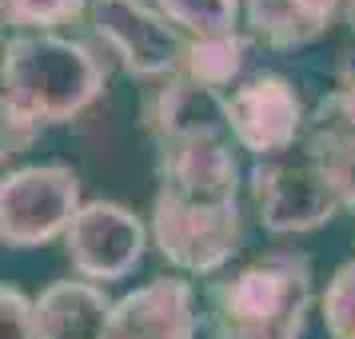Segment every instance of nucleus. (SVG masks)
Masks as SVG:
<instances>
[{"mask_svg":"<svg viewBox=\"0 0 355 339\" xmlns=\"http://www.w3.org/2000/svg\"><path fill=\"white\" fill-rule=\"evenodd\" d=\"M112 60L92 40L64 33H17L0 44V96L24 132L72 124L108 88Z\"/></svg>","mask_w":355,"mask_h":339,"instance_id":"nucleus-1","label":"nucleus"},{"mask_svg":"<svg viewBox=\"0 0 355 339\" xmlns=\"http://www.w3.org/2000/svg\"><path fill=\"white\" fill-rule=\"evenodd\" d=\"M315 275L307 252H268L211 279L208 339H304Z\"/></svg>","mask_w":355,"mask_h":339,"instance_id":"nucleus-2","label":"nucleus"},{"mask_svg":"<svg viewBox=\"0 0 355 339\" xmlns=\"http://www.w3.org/2000/svg\"><path fill=\"white\" fill-rule=\"evenodd\" d=\"M148 240L168 268L188 275H220L243 247L240 200L227 195L184 192V188H156Z\"/></svg>","mask_w":355,"mask_h":339,"instance_id":"nucleus-3","label":"nucleus"},{"mask_svg":"<svg viewBox=\"0 0 355 339\" xmlns=\"http://www.w3.org/2000/svg\"><path fill=\"white\" fill-rule=\"evenodd\" d=\"M248 192H252L259 227L272 236L315 232L343 211V200H339L331 176L300 144L284 156L259 160L248 176Z\"/></svg>","mask_w":355,"mask_h":339,"instance_id":"nucleus-4","label":"nucleus"},{"mask_svg":"<svg viewBox=\"0 0 355 339\" xmlns=\"http://www.w3.org/2000/svg\"><path fill=\"white\" fill-rule=\"evenodd\" d=\"M80 204V176L68 164H20L0 172V243L28 252L60 240Z\"/></svg>","mask_w":355,"mask_h":339,"instance_id":"nucleus-5","label":"nucleus"},{"mask_svg":"<svg viewBox=\"0 0 355 339\" xmlns=\"http://www.w3.org/2000/svg\"><path fill=\"white\" fill-rule=\"evenodd\" d=\"M227 140L256 160L284 156L300 144L307 128V104L300 88L279 72H252L232 92H224Z\"/></svg>","mask_w":355,"mask_h":339,"instance_id":"nucleus-6","label":"nucleus"},{"mask_svg":"<svg viewBox=\"0 0 355 339\" xmlns=\"http://www.w3.org/2000/svg\"><path fill=\"white\" fill-rule=\"evenodd\" d=\"M88 28L100 40V49L108 52V60H116L132 80L156 84L180 72L188 40L148 0H92Z\"/></svg>","mask_w":355,"mask_h":339,"instance_id":"nucleus-7","label":"nucleus"},{"mask_svg":"<svg viewBox=\"0 0 355 339\" xmlns=\"http://www.w3.org/2000/svg\"><path fill=\"white\" fill-rule=\"evenodd\" d=\"M64 256L72 272L108 288L116 279H128L148 252V224L132 208L116 200H88L64 227Z\"/></svg>","mask_w":355,"mask_h":339,"instance_id":"nucleus-8","label":"nucleus"},{"mask_svg":"<svg viewBox=\"0 0 355 339\" xmlns=\"http://www.w3.org/2000/svg\"><path fill=\"white\" fill-rule=\"evenodd\" d=\"M200 299L192 279L160 275L112 299L104 339H196Z\"/></svg>","mask_w":355,"mask_h":339,"instance_id":"nucleus-9","label":"nucleus"},{"mask_svg":"<svg viewBox=\"0 0 355 339\" xmlns=\"http://www.w3.org/2000/svg\"><path fill=\"white\" fill-rule=\"evenodd\" d=\"M140 128L156 148L204 140V136H227L224 96L211 88H200L184 72H172L140 96Z\"/></svg>","mask_w":355,"mask_h":339,"instance_id":"nucleus-10","label":"nucleus"},{"mask_svg":"<svg viewBox=\"0 0 355 339\" xmlns=\"http://www.w3.org/2000/svg\"><path fill=\"white\" fill-rule=\"evenodd\" d=\"M40 339H104L112 295L88 279H56L33 299Z\"/></svg>","mask_w":355,"mask_h":339,"instance_id":"nucleus-11","label":"nucleus"},{"mask_svg":"<svg viewBox=\"0 0 355 339\" xmlns=\"http://www.w3.org/2000/svg\"><path fill=\"white\" fill-rule=\"evenodd\" d=\"M343 12V0H243L252 40L272 52L307 49Z\"/></svg>","mask_w":355,"mask_h":339,"instance_id":"nucleus-12","label":"nucleus"},{"mask_svg":"<svg viewBox=\"0 0 355 339\" xmlns=\"http://www.w3.org/2000/svg\"><path fill=\"white\" fill-rule=\"evenodd\" d=\"M256 56V40L248 33H224V36H204V40H188L184 44V60L180 72L196 80L200 88H211L224 96V88H236L243 72Z\"/></svg>","mask_w":355,"mask_h":339,"instance_id":"nucleus-13","label":"nucleus"},{"mask_svg":"<svg viewBox=\"0 0 355 339\" xmlns=\"http://www.w3.org/2000/svg\"><path fill=\"white\" fill-rule=\"evenodd\" d=\"M156 12L184 40H204L240 28L243 0H156Z\"/></svg>","mask_w":355,"mask_h":339,"instance_id":"nucleus-14","label":"nucleus"},{"mask_svg":"<svg viewBox=\"0 0 355 339\" xmlns=\"http://www.w3.org/2000/svg\"><path fill=\"white\" fill-rule=\"evenodd\" d=\"M88 4L92 0H0V20L17 33H60L88 17Z\"/></svg>","mask_w":355,"mask_h":339,"instance_id":"nucleus-15","label":"nucleus"},{"mask_svg":"<svg viewBox=\"0 0 355 339\" xmlns=\"http://www.w3.org/2000/svg\"><path fill=\"white\" fill-rule=\"evenodd\" d=\"M307 128L355 132V52H343L331 68V88L307 108Z\"/></svg>","mask_w":355,"mask_h":339,"instance_id":"nucleus-16","label":"nucleus"},{"mask_svg":"<svg viewBox=\"0 0 355 339\" xmlns=\"http://www.w3.org/2000/svg\"><path fill=\"white\" fill-rule=\"evenodd\" d=\"M323 327L331 339H355V259L339 263L320 299Z\"/></svg>","mask_w":355,"mask_h":339,"instance_id":"nucleus-17","label":"nucleus"},{"mask_svg":"<svg viewBox=\"0 0 355 339\" xmlns=\"http://www.w3.org/2000/svg\"><path fill=\"white\" fill-rule=\"evenodd\" d=\"M0 339H40L33 299L12 284H0Z\"/></svg>","mask_w":355,"mask_h":339,"instance_id":"nucleus-18","label":"nucleus"},{"mask_svg":"<svg viewBox=\"0 0 355 339\" xmlns=\"http://www.w3.org/2000/svg\"><path fill=\"white\" fill-rule=\"evenodd\" d=\"M36 140H40V136L24 132V128L17 124V120L8 116V108H4V96H0V168L12 160V156H20L24 148H33Z\"/></svg>","mask_w":355,"mask_h":339,"instance_id":"nucleus-19","label":"nucleus"},{"mask_svg":"<svg viewBox=\"0 0 355 339\" xmlns=\"http://www.w3.org/2000/svg\"><path fill=\"white\" fill-rule=\"evenodd\" d=\"M343 17H347V24L355 28V0H343Z\"/></svg>","mask_w":355,"mask_h":339,"instance_id":"nucleus-20","label":"nucleus"},{"mask_svg":"<svg viewBox=\"0 0 355 339\" xmlns=\"http://www.w3.org/2000/svg\"><path fill=\"white\" fill-rule=\"evenodd\" d=\"M0 44H4V20H0Z\"/></svg>","mask_w":355,"mask_h":339,"instance_id":"nucleus-21","label":"nucleus"}]
</instances>
